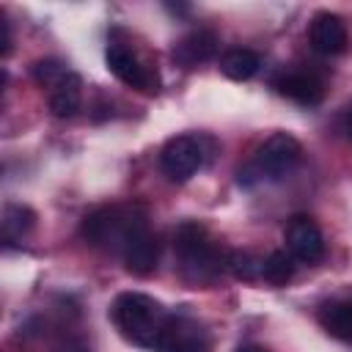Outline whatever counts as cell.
Here are the masks:
<instances>
[{"instance_id": "obj_6", "label": "cell", "mask_w": 352, "mask_h": 352, "mask_svg": "<svg viewBox=\"0 0 352 352\" xmlns=\"http://www.w3.org/2000/svg\"><path fill=\"white\" fill-rule=\"evenodd\" d=\"M160 165L170 182H187L204 165V146L192 135H176L162 146Z\"/></svg>"}, {"instance_id": "obj_16", "label": "cell", "mask_w": 352, "mask_h": 352, "mask_svg": "<svg viewBox=\"0 0 352 352\" xmlns=\"http://www.w3.org/2000/svg\"><path fill=\"white\" fill-rule=\"evenodd\" d=\"M258 66H261V58L253 52V50H228L226 55H223V60H220V69H223V74L226 77H231V80H236V82H242V80H250L256 72H258Z\"/></svg>"}, {"instance_id": "obj_3", "label": "cell", "mask_w": 352, "mask_h": 352, "mask_svg": "<svg viewBox=\"0 0 352 352\" xmlns=\"http://www.w3.org/2000/svg\"><path fill=\"white\" fill-rule=\"evenodd\" d=\"M113 322L121 330V336L138 346H154L157 336L168 319L162 305L140 292H124L113 302Z\"/></svg>"}, {"instance_id": "obj_4", "label": "cell", "mask_w": 352, "mask_h": 352, "mask_svg": "<svg viewBox=\"0 0 352 352\" xmlns=\"http://www.w3.org/2000/svg\"><path fill=\"white\" fill-rule=\"evenodd\" d=\"M300 157H302V146L297 143V138H292L289 132H275L258 146L253 162L245 170H239V184H250L253 179L280 182L297 168Z\"/></svg>"}, {"instance_id": "obj_20", "label": "cell", "mask_w": 352, "mask_h": 352, "mask_svg": "<svg viewBox=\"0 0 352 352\" xmlns=\"http://www.w3.org/2000/svg\"><path fill=\"white\" fill-rule=\"evenodd\" d=\"M0 30H3V55L11 52V25L6 16H0Z\"/></svg>"}, {"instance_id": "obj_13", "label": "cell", "mask_w": 352, "mask_h": 352, "mask_svg": "<svg viewBox=\"0 0 352 352\" xmlns=\"http://www.w3.org/2000/svg\"><path fill=\"white\" fill-rule=\"evenodd\" d=\"M80 102H82V80L69 72L52 91H50V110L52 116L58 118H72L77 110H80Z\"/></svg>"}, {"instance_id": "obj_11", "label": "cell", "mask_w": 352, "mask_h": 352, "mask_svg": "<svg viewBox=\"0 0 352 352\" xmlns=\"http://www.w3.org/2000/svg\"><path fill=\"white\" fill-rule=\"evenodd\" d=\"M275 88H278L280 96H286V99H292L302 107H314L324 96L322 82L314 74H305V72H286L283 77L275 80Z\"/></svg>"}, {"instance_id": "obj_21", "label": "cell", "mask_w": 352, "mask_h": 352, "mask_svg": "<svg viewBox=\"0 0 352 352\" xmlns=\"http://www.w3.org/2000/svg\"><path fill=\"white\" fill-rule=\"evenodd\" d=\"M341 129H344V135H346V140L352 143V104L346 107V113H344V121H341Z\"/></svg>"}, {"instance_id": "obj_22", "label": "cell", "mask_w": 352, "mask_h": 352, "mask_svg": "<svg viewBox=\"0 0 352 352\" xmlns=\"http://www.w3.org/2000/svg\"><path fill=\"white\" fill-rule=\"evenodd\" d=\"M236 352H267L264 346H258V344H245V346H239Z\"/></svg>"}, {"instance_id": "obj_5", "label": "cell", "mask_w": 352, "mask_h": 352, "mask_svg": "<svg viewBox=\"0 0 352 352\" xmlns=\"http://www.w3.org/2000/svg\"><path fill=\"white\" fill-rule=\"evenodd\" d=\"M104 60H107V69L129 88L135 91H143V94H154L157 91V74L140 63V58L124 44V41H110L107 50H104Z\"/></svg>"}, {"instance_id": "obj_15", "label": "cell", "mask_w": 352, "mask_h": 352, "mask_svg": "<svg viewBox=\"0 0 352 352\" xmlns=\"http://www.w3.org/2000/svg\"><path fill=\"white\" fill-rule=\"evenodd\" d=\"M0 226H3V239L11 245V242L22 239L36 226V212L30 206H22V204H6Z\"/></svg>"}, {"instance_id": "obj_9", "label": "cell", "mask_w": 352, "mask_h": 352, "mask_svg": "<svg viewBox=\"0 0 352 352\" xmlns=\"http://www.w3.org/2000/svg\"><path fill=\"white\" fill-rule=\"evenodd\" d=\"M349 44L346 36V25L338 14L330 11H319L311 19V47L319 55H341Z\"/></svg>"}, {"instance_id": "obj_14", "label": "cell", "mask_w": 352, "mask_h": 352, "mask_svg": "<svg viewBox=\"0 0 352 352\" xmlns=\"http://www.w3.org/2000/svg\"><path fill=\"white\" fill-rule=\"evenodd\" d=\"M319 324L341 338V341H352V300H344V302H327L322 305L319 311Z\"/></svg>"}, {"instance_id": "obj_7", "label": "cell", "mask_w": 352, "mask_h": 352, "mask_svg": "<svg viewBox=\"0 0 352 352\" xmlns=\"http://www.w3.org/2000/svg\"><path fill=\"white\" fill-rule=\"evenodd\" d=\"M154 349L157 352H209V338L198 322L187 316H168L157 336Z\"/></svg>"}, {"instance_id": "obj_12", "label": "cell", "mask_w": 352, "mask_h": 352, "mask_svg": "<svg viewBox=\"0 0 352 352\" xmlns=\"http://www.w3.org/2000/svg\"><path fill=\"white\" fill-rule=\"evenodd\" d=\"M214 52H217V36H214L212 30H204V28L187 33V36L179 38L176 47H173V58H176L182 66H187V69H192V66H198V63H206Z\"/></svg>"}, {"instance_id": "obj_10", "label": "cell", "mask_w": 352, "mask_h": 352, "mask_svg": "<svg viewBox=\"0 0 352 352\" xmlns=\"http://www.w3.org/2000/svg\"><path fill=\"white\" fill-rule=\"evenodd\" d=\"M121 258H124V264H126L129 272H135V275H151L157 270V258H160L157 236L148 228H143L140 234H135L126 242V248L121 250Z\"/></svg>"}, {"instance_id": "obj_19", "label": "cell", "mask_w": 352, "mask_h": 352, "mask_svg": "<svg viewBox=\"0 0 352 352\" xmlns=\"http://www.w3.org/2000/svg\"><path fill=\"white\" fill-rule=\"evenodd\" d=\"M66 74H69L66 63H60V60H55V58H44V60H36V63H33V80H36L38 85L50 88V91H52Z\"/></svg>"}, {"instance_id": "obj_1", "label": "cell", "mask_w": 352, "mask_h": 352, "mask_svg": "<svg viewBox=\"0 0 352 352\" xmlns=\"http://www.w3.org/2000/svg\"><path fill=\"white\" fill-rule=\"evenodd\" d=\"M143 228H148V223H146V212L140 206H135V204L102 206L82 220L80 236L94 248L121 253L126 248V242L135 234H140Z\"/></svg>"}, {"instance_id": "obj_17", "label": "cell", "mask_w": 352, "mask_h": 352, "mask_svg": "<svg viewBox=\"0 0 352 352\" xmlns=\"http://www.w3.org/2000/svg\"><path fill=\"white\" fill-rule=\"evenodd\" d=\"M292 275H294V261H292L289 253L272 250L270 256H264V261H261V278H264L267 283L283 286V283L292 280Z\"/></svg>"}, {"instance_id": "obj_8", "label": "cell", "mask_w": 352, "mask_h": 352, "mask_svg": "<svg viewBox=\"0 0 352 352\" xmlns=\"http://www.w3.org/2000/svg\"><path fill=\"white\" fill-rule=\"evenodd\" d=\"M283 239H286L289 256L297 258V261H302V264H314V261H319L324 256V236H322L319 226L308 214L289 217L286 231H283Z\"/></svg>"}, {"instance_id": "obj_2", "label": "cell", "mask_w": 352, "mask_h": 352, "mask_svg": "<svg viewBox=\"0 0 352 352\" xmlns=\"http://www.w3.org/2000/svg\"><path fill=\"white\" fill-rule=\"evenodd\" d=\"M173 253L179 258V270L190 283H212L220 270L226 267V258L209 239L206 228L187 220L173 234Z\"/></svg>"}, {"instance_id": "obj_18", "label": "cell", "mask_w": 352, "mask_h": 352, "mask_svg": "<svg viewBox=\"0 0 352 352\" xmlns=\"http://www.w3.org/2000/svg\"><path fill=\"white\" fill-rule=\"evenodd\" d=\"M261 261L258 256H253L250 250H231L226 256V267L236 280H256L261 278Z\"/></svg>"}, {"instance_id": "obj_23", "label": "cell", "mask_w": 352, "mask_h": 352, "mask_svg": "<svg viewBox=\"0 0 352 352\" xmlns=\"http://www.w3.org/2000/svg\"><path fill=\"white\" fill-rule=\"evenodd\" d=\"M168 11H173V14H187L190 8H187V6H170V3H168Z\"/></svg>"}]
</instances>
